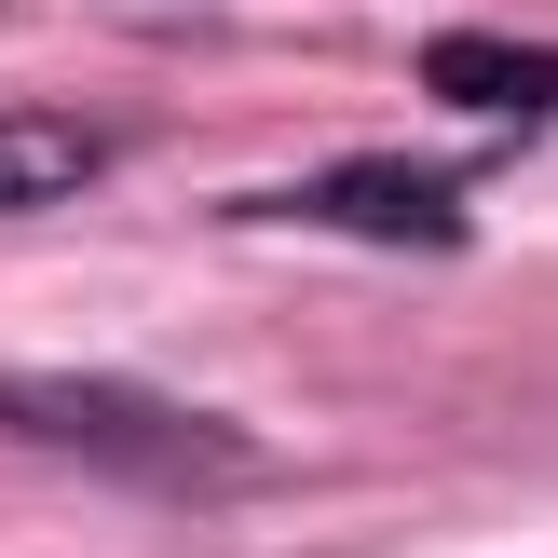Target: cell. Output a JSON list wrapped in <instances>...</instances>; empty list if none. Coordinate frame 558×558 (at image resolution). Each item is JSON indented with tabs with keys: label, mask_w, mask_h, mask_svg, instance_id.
Segmentation results:
<instances>
[{
	"label": "cell",
	"mask_w": 558,
	"mask_h": 558,
	"mask_svg": "<svg viewBox=\"0 0 558 558\" xmlns=\"http://www.w3.org/2000/svg\"><path fill=\"white\" fill-rule=\"evenodd\" d=\"M0 423L54 436V450L109 463V477H163V490H205V477H245V436L191 423L163 396H123V381H0Z\"/></svg>",
	"instance_id": "6da1fadb"
},
{
	"label": "cell",
	"mask_w": 558,
	"mask_h": 558,
	"mask_svg": "<svg viewBox=\"0 0 558 558\" xmlns=\"http://www.w3.org/2000/svg\"><path fill=\"white\" fill-rule=\"evenodd\" d=\"M109 163L96 123H54V109H0V205H54Z\"/></svg>",
	"instance_id": "7a4b0ae2"
},
{
	"label": "cell",
	"mask_w": 558,
	"mask_h": 558,
	"mask_svg": "<svg viewBox=\"0 0 558 558\" xmlns=\"http://www.w3.org/2000/svg\"><path fill=\"white\" fill-rule=\"evenodd\" d=\"M314 218H381L396 245H450V232H463V205H450L436 178H327Z\"/></svg>",
	"instance_id": "3957f363"
},
{
	"label": "cell",
	"mask_w": 558,
	"mask_h": 558,
	"mask_svg": "<svg viewBox=\"0 0 558 558\" xmlns=\"http://www.w3.org/2000/svg\"><path fill=\"white\" fill-rule=\"evenodd\" d=\"M436 96H477V109H558V54H490V41H436L423 54Z\"/></svg>",
	"instance_id": "277c9868"
}]
</instances>
